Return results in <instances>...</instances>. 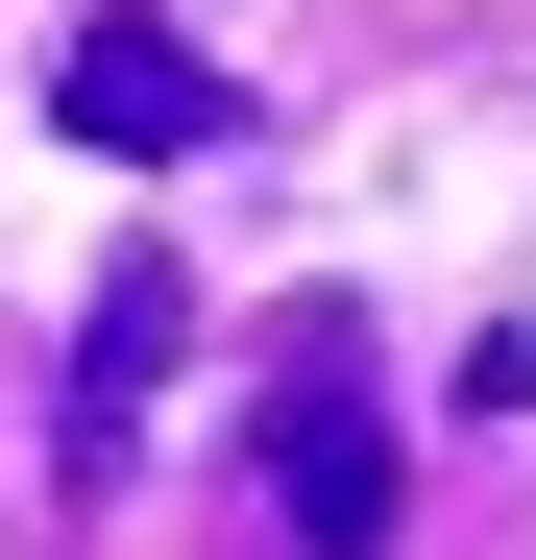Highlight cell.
Masks as SVG:
<instances>
[{
    "mask_svg": "<svg viewBox=\"0 0 536 560\" xmlns=\"http://www.w3.org/2000/svg\"><path fill=\"white\" fill-rule=\"evenodd\" d=\"M49 122L123 147V171H171V147H244V73H220L196 25H147V0H98V25L49 49Z\"/></svg>",
    "mask_w": 536,
    "mask_h": 560,
    "instance_id": "obj_2",
    "label": "cell"
},
{
    "mask_svg": "<svg viewBox=\"0 0 536 560\" xmlns=\"http://www.w3.org/2000/svg\"><path fill=\"white\" fill-rule=\"evenodd\" d=\"M268 536H293V560H391V390L341 341L268 365Z\"/></svg>",
    "mask_w": 536,
    "mask_h": 560,
    "instance_id": "obj_1",
    "label": "cell"
},
{
    "mask_svg": "<svg viewBox=\"0 0 536 560\" xmlns=\"http://www.w3.org/2000/svg\"><path fill=\"white\" fill-rule=\"evenodd\" d=\"M171 365H196V293H171V268H98V293H73V390H49V463H73V488H123V439H147Z\"/></svg>",
    "mask_w": 536,
    "mask_h": 560,
    "instance_id": "obj_3",
    "label": "cell"
}]
</instances>
